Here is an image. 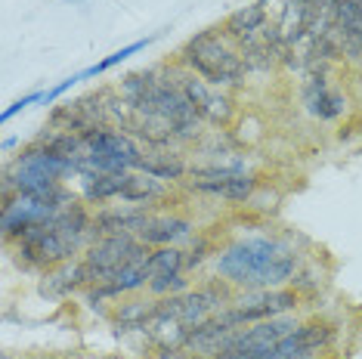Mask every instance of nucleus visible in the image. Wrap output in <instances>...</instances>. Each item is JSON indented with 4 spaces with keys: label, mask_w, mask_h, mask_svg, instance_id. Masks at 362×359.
<instances>
[{
    "label": "nucleus",
    "mask_w": 362,
    "mask_h": 359,
    "mask_svg": "<svg viewBox=\"0 0 362 359\" xmlns=\"http://www.w3.org/2000/svg\"><path fill=\"white\" fill-rule=\"evenodd\" d=\"M223 288H199V291H192L186 300H183V307H180V325H186V329H199V325H204L214 316V310L217 307H223Z\"/></svg>",
    "instance_id": "nucleus-7"
},
{
    "label": "nucleus",
    "mask_w": 362,
    "mask_h": 359,
    "mask_svg": "<svg viewBox=\"0 0 362 359\" xmlns=\"http://www.w3.org/2000/svg\"><path fill=\"white\" fill-rule=\"evenodd\" d=\"M298 269V251L273 235H248L217 257V273L245 291L282 288Z\"/></svg>",
    "instance_id": "nucleus-1"
},
{
    "label": "nucleus",
    "mask_w": 362,
    "mask_h": 359,
    "mask_svg": "<svg viewBox=\"0 0 362 359\" xmlns=\"http://www.w3.org/2000/svg\"><path fill=\"white\" fill-rule=\"evenodd\" d=\"M59 214L53 201H44V199H35V195H25V192H16L6 199V208H4V235L13 239V235H22L25 230L37 223H50V220Z\"/></svg>",
    "instance_id": "nucleus-5"
},
{
    "label": "nucleus",
    "mask_w": 362,
    "mask_h": 359,
    "mask_svg": "<svg viewBox=\"0 0 362 359\" xmlns=\"http://www.w3.org/2000/svg\"><path fill=\"white\" fill-rule=\"evenodd\" d=\"M291 307H298V295L282 288H257V291H245V298L235 304V310L242 313L245 322H263V319H276V316L288 313Z\"/></svg>",
    "instance_id": "nucleus-6"
},
{
    "label": "nucleus",
    "mask_w": 362,
    "mask_h": 359,
    "mask_svg": "<svg viewBox=\"0 0 362 359\" xmlns=\"http://www.w3.org/2000/svg\"><path fill=\"white\" fill-rule=\"evenodd\" d=\"M149 288L155 291V295H174V291H186V279L180 273H170V276H158V279L149 282Z\"/></svg>",
    "instance_id": "nucleus-14"
},
{
    "label": "nucleus",
    "mask_w": 362,
    "mask_h": 359,
    "mask_svg": "<svg viewBox=\"0 0 362 359\" xmlns=\"http://www.w3.org/2000/svg\"><path fill=\"white\" fill-rule=\"evenodd\" d=\"M263 25V10L260 6H245V10H238L229 16V22H226V28H229V35H254Z\"/></svg>",
    "instance_id": "nucleus-13"
},
{
    "label": "nucleus",
    "mask_w": 362,
    "mask_h": 359,
    "mask_svg": "<svg viewBox=\"0 0 362 359\" xmlns=\"http://www.w3.org/2000/svg\"><path fill=\"white\" fill-rule=\"evenodd\" d=\"M143 251V242H136L130 233H118V235H105L87 251V264L81 266L84 282H105L118 266H124L127 260H134Z\"/></svg>",
    "instance_id": "nucleus-4"
},
{
    "label": "nucleus",
    "mask_w": 362,
    "mask_h": 359,
    "mask_svg": "<svg viewBox=\"0 0 362 359\" xmlns=\"http://www.w3.org/2000/svg\"><path fill=\"white\" fill-rule=\"evenodd\" d=\"M152 44V37H146V40H136V44H127L124 50H115L112 56H105L103 62H96V65H90V69H84V71H78L81 75V81H87V78H96V75H103V71H109V69H115V65H121L124 59H130L134 53H139V50H146V47Z\"/></svg>",
    "instance_id": "nucleus-12"
},
{
    "label": "nucleus",
    "mask_w": 362,
    "mask_h": 359,
    "mask_svg": "<svg viewBox=\"0 0 362 359\" xmlns=\"http://www.w3.org/2000/svg\"><path fill=\"white\" fill-rule=\"evenodd\" d=\"M192 186L208 195H223L229 201H245L254 192V180L238 174H214V180H195Z\"/></svg>",
    "instance_id": "nucleus-10"
},
{
    "label": "nucleus",
    "mask_w": 362,
    "mask_h": 359,
    "mask_svg": "<svg viewBox=\"0 0 362 359\" xmlns=\"http://www.w3.org/2000/svg\"><path fill=\"white\" fill-rule=\"evenodd\" d=\"M183 251L180 248H170V245H164V248L152 251L149 254V282L158 279V276H170V273H180V266H183Z\"/></svg>",
    "instance_id": "nucleus-11"
},
{
    "label": "nucleus",
    "mask_w": 362,
    "mask_h": 359,
    "mask_svg": "<svg viewBox=\"0 0 362 359\" xmlns=\"http://www.w3.org/2000/svg\"><path fill=\"white\" fill-rule=\"evenodd\" d=\"M189 230H192V223L183 217H149L146 220V226L139 230V242L143 245H170L177 239H186Z\"/></svg>",
    "instance_id": "nucleus-9"
},
{
    "label": "nucleus",
    "mask_w": 362,
    "mask_h": 359,
    "mask_svg": "<svg viewBox=\"0 0 362 359\" xmlns=\"http://www.w3.org/2000/svg\"><path fill=\"white\" fill-rule=\"evenodd\" d=\"M35 102H44V93H40V90H35V93H28V96H22V100H16V102L10 105V109H4V115H0V121L6 124L10 118H16L19 112H25L28 105H35Z\"/></svg>",
    "instance_id": "nucleus-15"
},
{
    "label": "nucleus",
    "mask_w": 362,
    "mask_h": 359,
    "mask_svg": "<svg viewBox=\"0 0 362 359\" xmlns=\"http://www.w3.org/2000/svg\"><path fill=\"white\" fill-rule=\"evenodd\" d=\"M183 93H186V100L192 102V109L208 121H226L229 118V100L226 96H214L211 90L204 87V81L183 78Z\"/></svg>",
    "instance_id": "nucleus-8"
},
{
    "label": "nucleus",
    "mask_w": 362,
    "mask_h": 359,
    "mask_svg": "<svg viewBox=\"0 0 362 359\" xmlns=\"http://www.w3.org/2000/svg\"><path fill=\"white\" fill-rule=\"evenodd\" d=\"M183 59L192 65V71L208 81V84L220 87V84H235L242 78V62L229 47L220 40L217 35H199L186 44V56Z\"/></svg>",
    "instance_id": "nucleus-3"
},
{
    "label": "nucleus",
    "mask_w": 362,
    "mask_h": 359,
    "mask_svg": "<svg viewBox=\"0 0 362 359\" xmlns=\"http://www.w3.org/2000/svg\"><path fill=\"white\" fill-rule=\"evenodd\" d=\"M139 161L143 155L130 136L115 130H87L84 155L78 158V165H87L96 174H124L130 167H139Z\"/></svg>",
    "instance_id": "nucleus-2"
}]
</instances>
